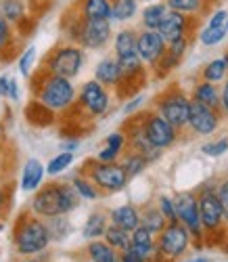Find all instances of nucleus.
<instances>
[{
    "instance_id": "obj_13",
    "label": "nucleus",
    "mask_w": 228,
    "mask_h": 262,
    "mask_svg": "<svg viewBox=\"0 0 228 262\" xmlns=\"http://www.w3.org/2000/svg\"><path fill=\"white\" fill-rule=\"evenodd\" d=\"M222 112L214 107H208L199 101H193L191 103V116H189V130L197 137H210L214 135L216 130L220 128L222 124Z\"/></svg>"
},
{
    "instance_id": "obj_50",
    "label": "nucleus",
    "mask_w": 228,
    "mask_h": 262,
    "mask_svg": "<svg viewBox=\"0 0 228 262\" xmlns=\"http://www.w3.org/2000/svg\"><path fill=\"white\" fill-rule=\"evenodd\" d=\"M5 206H7V195H5V187L0 185V214H3Z\"/></svg>"
},
{
    "instance_id": "obj_42",
    "label": "nucleus",
    "mask_w": 228,
    "mask_h": 262,
    "mask_svg": "<svg viewBox=\"0 0 228 262\" xmlns=\"http://www.w3.org/2000/svg\"><path fill=\"white\" fill-rule=\"evenodd\" d=\"M216 191H218V198L222 202V208H224V214H226V223H228V179H222L216 185Z\"/></svg>"
},
{
    "instance_id": "obj_2",
    "label": "nucleus",
    "mask_w": 228,
    "mask_h": 262,
    "mask_svg": "<svg viewBox=\"0 0 228 262\" xmlns=\"http://www.w3.org/2000/svg\"><path fill=\"white\" fill-rule=\"evenodd\" d=\"M53 242L49 227L44 221H40V216L32 214H21V218L15 225V235H13V244L19 256H36L42 254L49 248V244Z\"/></svg>"
},
{
    "instance_id": "obj_45",
    "label": "nucleus",
    "mask_w": 228,
    "mask_h": 262,
    "mask_svg": "<svg viewBox=\"0 0 228 262\" xmlns=\"http://www.w3.org/2000/svg\"><path fill=\"white\" fill-rule=\"evenodd\" d=\"M222 84H224L222 89H220V91H222V114L228 116V78H226Z\"/></svg>"
},
{
    "instance_id": "obj_10",
    "label": "nucleus",
    "mask_w": 228,
    "mask_h": 262,
    "mask_svg": "<svg viewBox=\"0 0 228 262\" xmlns=\"http://www.w3.org/2000/svg\"><path fill=\"white\" fill-rule=\"evenodd\" d=\"M141 126L145 130L147 139L162 151L172 147L176 143V139H178V133H180L176 126H172L162 114H157V112H147L143 116V120H141Z\"/></svg>"
},
{
    "instance_id": "obj_11",
    "label": "nucleus",
    "mask_w": 228,
    "mask_h": 262,
    "mask_svg": "<svg viewBox=\"0 0 228 262\" xmlns=\"http://www.w3.org/2000/svg\"><path fill=\"white\" fill-rule=\"evenodd\" d=\"M78 103L88 116L101 118L109 112V107H111L109 89L103 86L99 80H88V82L82 84V89L78 93Z\"/></svg>"
},
{
    "instance_id": "obj_56",
    "label": "nucleus",
    "mask_w": 228,
    "mask_h": 262,
    "mask_svg": "<svg viewBox=\"0 0 228 262\" xmlns=\"http://www.w3.org/2000/svg\"><path fill=\"white\" fill-rule=\"evenodd\" d=\"M226 30H228V21H226Z\"/></svg>"
},
{
    "instance_id": "obj_16",
    "label": "nucleus",
    "mask_w": 228,
    "mask_h": 262,
    "mask_svg": "<svg viewBox=\"0 0 228 262\" xmlns=\"http://www.w3.org/2000/svg\"><path fill=\"white\" fill-rule=\"evenodd\" d=\"M130 250H134L139 256H143L147 262H151L155 256H159V250H157V235H155L153 231H149L147 227L141 225L136 231H132Z\"/></svg>"
},
{
    "instance_id": "obj_34",
    "label": "nucleus",
    "mask_w": 228,
    "mask_h": 262,
    "mask_svg": "<svg viewBox=\"0 0 228 262\" xmlns=\"http://www.w3.org/2000/svg\"><path fill=\"white\" fill-rule=\"evenodd\" d=\"M124 170L128 172V177L134 179V177H139V174L145 172V168L149 166V160L141 154H136V151H130V154L124 156V162H122Z\"/></svg>"
},
{
    "instance_id": "obj_6",
    "label": "nucleus",
    "mask_w": 228,
    "mask_h": 262,
    "mask_svg": "<svg viewBox=\"0 0 228 262\" xmlns=\"http://www.w3.org/2000/svg\"><path fill=\"white\" fill-rule=\"evenodd\" d=\"M84 174L93 181L99 191L103 193H118V191H124L130 177L128 172L124 170L122 164L113 162V164H105V162H99V160H93L84 166Z\"/></svg>"
},
{
    "instance_id": "obj_29",
    "label": "nucleus",
    "mask_w": 228,
    "mask_h": 262,
    "mask_svg": "<svg viewBox=\"0 0 228 262\" xmlns=\"http://www.w3.org/2000/svg\"><path fill=\"white\" fill-rule=\"evenodd\" d=\"M141 218H143V227H147L149 231H153L155 235H159L166 227H168V218L162 214V210L155 206H147L141 210Z\"/></svg>"
},
{
    "instance_id": "obj_46",
    "label": "nucleus",
    "mask_w": 228,
    "mask_h": 262,
    "mask_svg": "<svg viewBox=\"0 0 228 262\" xmlns=\"http://www.w3.org/2000/svg\"><path fill=\"white\" fill-rule=\"evenodd\" d=\"M9 97L13 101H19V84H17V80H11L9 82Z\"/></svg>"
},
{
    "instance_id": "obj_20",
    "label": "nucleus",
    "mask_w": 228,
    "mask_h": 262,
    "mask_svg": "<svg viewBox=\"0 0 228 262\" xmlns=\"http://www.w3.org/2000/svg\"><path fill=\"white\" fill-rule=\"evenodd\" d=\"M74 13L84 19H111V0H76Z\"/></svg>"
},
{
    "instance_id": "obj_26",
    "label": "nucleus",
    "mask_w": 228,
    "mask_h": 262,
    "mask_svg": "<svg viewBox=\"0 0 228 262\" xmlns=\"http://www.w3.org/2000/svg\"><path fill=\"white\" fill-rule=\"evenodd\" d=\"M109 225H111V218H109L105 212L97 210V212H93V214L88 216V221H86V225H84L82 235L88 239V242H93V239H99V237L105 235V231H107Z\"/></svg>"
},
{
    "instance_id": "obj_33",
    "label": "nucleus",
    "mask_w": 228,
    "mask_h": 262,
    "mask_svg": "<svg viewBox=\"0 0 228 262\" xmlns=\"http://www.w3.org/2000/svg\"><path fill=\"white\" fill-rule=\"evenodd\" d=\"M72 185L76 187V191H78V195L82 200H99L101 191H99V187L93 181L86 177V174H78V177H74Z\"/></svg>"
},
{
    "instance_id": "obj_1",
    "label": "nucleus",
    "mask_w": 228,
    "mask_h": 262,
    "mask_svg": "<svg viewBox=\"0 0 228 262\" xmlns=\"http://www.w3.org/2000/svg\"><path fill=\"white\" fill-rule=\"evenodd\" d=\"M80 195L72 183H51L36 191L32 200V212L40 218L65 216L80 206Z\"/></svg>"
},
{
    "instance_id": "obj_54",
    "label": "nucleus",
    "mask_w": 228,
    "mask_h": 262,
    "mask_svg": "<svg viewBox=\"0 0 228 262\" xmlns=\"http://www.w3.org/2000/svg\"><path fill=\"white\" fill-rule=\"evenodd\" d=\"M84 262H95V260H90V258H88V260H84Z\"/></svg>"
},
{
    "instance_id": "obj_43",
    "label": "nucleus",
    "mask_w": 228,
    "mask_h": 262,
    "mask_svg": "<svg viewBox=\"0 0 228 262\" xmlns=\"http://www.w3.org/2000/svg\"><path fill=\"white\" fill-rule=\"evenodd\" d=\"M228 21V11L224 9H218L216 13H212V17L208 19V26H214V28H224Z\"/></svg>"
},
{
    "instance_id": "obj_18",
    "label": "nucleus",
    "mask_w": 228,
    "mask_h": 262,
    "mask_svg": "<svg viewBox=\"0 0 228 262\" xmlns=\"http://www.w3.org/2000/svg\"><path fill=\"white\" fill-rule=\"evenodd\" d=\"M126 137H128V147H130V151H136V154L145 156V158L149 160V164L155 162V160H159V156H162V149H157V147L147 139L141 122L134 124V130H132L130 135H126Z\"/></svg>"
},
{
    "instance_id": "obj_58",
    "label": "nucleus",
    "mask_w": 228,
    "mask_h": 262,
    "mask_svg": "<svg viewBox=\"0 0 228 262\" xmlns=\"http://www.w3.org/2000/svg\"><path fill=\"white\" fill-rule=\"evenodd\" d=\"M149 3H155V0H149Z\"/></svg>"
},
{
    "instance_id": "obj_15",
    "label": "nucleus",
    "mask_w": 228,
    "mask_h": 262,
    "mask_svg": "<svg viewBox=\"0 0 228 262\" xmlns=\"http://www.w3.org/2000/svg\"><path fill=\"white\" fill-rule=\"evenodd\" d=\"M197 17H189V15H182L176 11H168V15L164 17L162 26H159V34L166 38L168 45L178 40H191V32H193V24H195Z\"/></svg>"
},
{
    "instance_id": "obj_21",
    "label": "nucleus",
    "mask_w": 228,
    "mask_h": 262,
    "mask_svg": "<svg viewBox=\"0 0 228 262\" xmlns=\"http://www.w3.org/2000/svg\"><path fill=\"white\" fill-rule=\"evenodd\" d=\"M193 101H199L208 107H214L218 112H222V91L214 82H208V80H201L195 84L193 89V95H191Z\"/></svg>"
},
{
    "instance_id": "obj_47",
    "label": "nucleus",
    "mask_w": 228,
    "mask_h": 262,
    "mask_svg": "<svg viewBox=\"0 0 228 262\" xmlns=\"http://www.w3.org/2000/svg\"><path fill=\"white\" fill-rule=\"evenodd\" d=\"M78 145H80L78 139H67V141H63V151H76Z\"/></svg>"
},
{
    "instance_id": "obj_40",
    "label": "nucleus",
    "mask_w": 228,
    "mask_h": 262,
    "mask_svg": "<svg viewBox=\"0 0 228 262\" xmlns=\"http://www.w3.org/2000/svg\"><path fill=\"white\" fill-rule=\"evenodd\" d=\"M157 208L162 210V214L168 218V223H176L178 221L176 204H174V198H170V195H159L157 198Z\"/></svg>"
},
{
    "instance_id": "obj_35",
    "label": "nucleus",
    "mask_w": 228,
    "mask_h": 262,
    "mask_svg": "<svg viewBox=\"0 0 228 262\" xmlns=\"http://www.w3.org/2000/svg\"><path fill=\"white\" fill-rule=\"evenodd\" d=\"M197 36H199V42L203 47H216V45H220V42H224V38L228 36V30H226V26L224 28L205 26Z\"/></svg>"
},
{
    "instance_id": "obj_53",
    "label": "nucleus",
    "mask_w": 228,
    "mask_h": 262,
    "mask_svg": "<svg viewBox=\"0 0 228 262\" xmlns=\"http://www.w3.org/2000/svg\"><path fill=\"white\" fill-rule=\"evenodd\" d=\"M26 3H30V5H32V3H38V0H26Z\"/></svg>"
},
{
    "instance_id": "obj_51",
    "label": "nucleus",
    "mask_w": 228,
    "mask_h": 262,
    "mask_svg": "<svg viewBox=\"0 0 228 262\" xmlns=\"http://www.w3.org/2000/svg\"><path fill=\"white\" fill-rule=\"evenodd\" d=\"M187 262H210V260L203 258V256H199V258H191V260H187Z\"/></svg>"
},
{
    "instance_id": "obj_4",
    "label": "nucleus",
    "mask_w": 228,
    "mask_h": 262,
    "mask_svg": "<svg viewBox=\"0 0 228 262\" xmlns=\"http://www.w3.org/2000/svg\"><path fill=\"white\" fill-rule=\"evenodd\" d=\"M67 38L88 51L105 49L113 40L111 19H84L74 13V17L70 19V28H67Z\"/></svg>"
},
{
    "instance_id": "obj_5",
    "label": "nucleus",
    "mask_w": 228,
    "mask_h": 262,
    "mask_svg": "<svg viewBox=\"0 0 228 262\" xmlns=\"http://www.w3.org/2000/svg\"><path fill=\"white\" fill-rule=\"evenodd\" d=\"M84 61H86L84 49L80 45H76V42H67V45H61L49 53V57L44 59L42 70L53 76L74 80L82 72Z\"/></svg>"
},
{
    "instance_id": "obj_49",
    "label": "nucleus",
    "mask_w": 228,
    "mask_h": 262,
    "mask_svg": "<svg viewBox=\"0 0 228 262\" xmlns=\"http://www.w3.org/2000/svg\"><path fill=\"white\" fill-rule=\"evenodd\" d=\"M141 103H143V97H136V99H134V101H132L130 105H126V114H130V112H134V109H136V107H139Z\"/></svg>"
},
{
    "instance_id": "obj_30",
    "label": "nucleus",
    "mask_w": 228,
    "mask_h": 262,
    "mask_svg": "<svg viewBox=\"0 0 228 262\" xmlns=\"http://www.w3.org/2000/svg\"><path fill=\"white\" fill-rule=\"evenodd\" d=\"M28 3L26 0H3L0 3V15H3L9 24H21L26 21Z\"/></svg>"
},
{
    "instance_id": "obj_38",
    "label": "nucleus",
    "mask_w": 228,
    "mask_h": 262,
    "mask_svg": "<svg viewBox=\"0 0 228 262\" xmlns=\"http://www.w3.org/2000/svg\"><path fill=\"white\" fill-rule=\"evenodd\" d=\"M13 42H15V36H13V28L9 21L0 15V51L3 53H9L13 49Z\"/></svg>"
},
{
    "instance_id": "obj_37",
    "label": "nucleus",
    "mask_w": 228,
    "mask_h": 262,
    "mask_svg": "<svg viewBox=\"0 0 228 262\" xmlns=\"http://www.w3.org/2000/svg\"><path fill=\"white\" fill-rule=\"evenodd\" d=\"M47 227H49L51 239H63L67 233H70V229H72L70 223L65 221V216H53V218H49Z\"/></svg>"
},
{
    "instance_id": "obj_12",
    "label": "nucleus",
    "mask_w": 228,
    "mask_h": 262,
    "mask_svg": "<svg viewBox=\"0 0 228 262\" xmlns=\"http://www.w3.org/2000/svg\"><path fill=\"white\" fill-rule=\"evenodd\" d=\"M176 204V216H178V223H182L189 233L193 235V239L201 242L205 231L201 225V216H199V202H197V193L185 191V193H178L174 198Z\"/></svg>"
},
{
    "instance_id": "obj_7",
    "label": "nucleus",
    "mask_w": 228,
    "mask_h": 262,
    "mask_svg": "<svg viewBox=\"0 0 228 262\" xmlns=\"http://www.w3.org/2000/svg\"><path fill=\"white\" fill-rule=\"evenodd\" d=\"M191 103L193 99L182 93L180 89H168L155 99V112L162 114L172 126L178 130L189 126V116H191Z\"/></svg>"
},
{
    "instance_id": "obj_3",
    "label": "nucleus",
    "mask_w": 228,
    "mask_h": 262,
    "mask_svg": "<svg viewBox=\"0 0 228 262\" xmlns=\"http://www.w3.org/2000/svg\"><path fill=\"white\" fill-rule=\"evenodd\" d=\"M36 99L40 105H44L53 114H61L67 112L78 99L76 86L72 84L70 78H61V76H53L49 72L40 74L38 80V89H34Z\"/></svg>"
},
{
    "instance_id": "obj_8",
    "label": "nucleus",
    "mask_w": 228,
    "mask_h": 262,
    "mask_svg": "<svg viewBox=\"0 0 228 262\" xmlns=\"http://www.w3.org/2000/svg\"><path fill=\"white\" fill-rule=\"evenodd\" d=\"M197 202H199V216H201V225L205 233H218L228 225L222 202L214 185H203L197 191Z\"/></svg>"
},
{
    "instance_id": "obj_32",
    "label": "nucleus",
    "mask_w": 228,
    "mask_h": 262,
    "mask_svg": "<svg viewBox=\"0 0 228 262\" xmlns=\"http://www.w3.org/2000/svg\"><path fill=\"white\" fill-rule=\"evenodd\" d=\"M226 78H228V63H226L224 57L210 61V63L201 70V80H208V82L220 84V82H224Z\"/></svg>"
},
{
    "instance_id": "obj_27",
    "label": "nucleus",
    "mask_w": 228,
    "mask_h": 262,
    "mask_svg": "<svg viewBox=\"0 0 228 262\" xmlns=\"http://www.w3.org/2000/svg\"><path fill=\"white\" fill-rule=\"evenodd\" d=\"M139 13V0H111V21L128 24Z\"/></svg>"
},
{
    "instance_id": "obj_17",
    "label": "nucleus",
    "mask_w": 228,
    "mask_h": 262,
    "mask_svg": "<svg viewBox=\"0 0 228 262\" xmlns=\"http://www.w3.org/2000/svg\"><path fill=\"white\" fill-rule=\"evenodd\" d=\"M122 68H120V61L116 59V55H109L103 57L97 68H95V80H99L103 86L107 89H118L122 84Z\"/></svg>"
},
{
    "instance_id": "obj_44",
    "label": "nucleus",
    "mask_w": 228,
    "mask_h": 262,
    "mask_svg": "<svg viewBox=\"0 0 228 262\" xmlns=\"http://www.w3.org/2000/svg\"><path fill=\"white\" fill-rule=\"evenodd\" d=\"M122 262H147L143 256H139V254H136L134 250H126V252H122Z\"/></svg>"
},
{
    "instance_id": "obj_24",
    "label": "nucleus",
    "mask_w": 228,
    "mask_h": 262,
    "mask_svg": "<svg viewBox=\"0 0 228 262\" xmlns=\"http://www.w3.org/2000/svg\"><path fill=\"white\" fill-rule=\"evenodd\" d=\"M44 172H47V168H44L38 160H28L24 170H21V189L24 191H36L40 185H42V179H44Z\"/></svg>"
},
{
    "instance_id": "obj_31",
    "label": "nucleus",
    "mask_w": 228,
    "mask_h": 262,
    "mask_svg": "<svg viewBox=\"0 0 228 262\" xmlns=\"http://www.w3.org/2000/svg\"><path fill=\"white\" fill-rule=\"evenodd\" d=\"M170 11L189 15V17H199L205 7H208V0H164Z\"/></svg>"
},
{
    "instance_id": "obj_57",
    "label": "nucleus",
    "mask_w": 228,
    "mask_h": 262,
    "mask_svg": "<svg viewBox=\"0 0 228 262\" xmlns=\"http://www.w3.org/2000/svg\"><path fill=\"white\" fill-rule=\"evenodd\" d=\"M0 133H3V126H0Z\"/></svg>"
},
{
    "instance_id": "obj_22",
    "label": "nucleus",
    "mask_w": 228,
    "mask_h": 262,
    "mask_svg": "<svg viewBox=\"0 0 228 262\" xmlns=\"http://www.w3.org/2000/svg\"><path fill=\"white\" fill-rule=\"evenodd\" d=\"M128 147V137L126 133H111L105 141V147L97 154L95 160L99 162H105V164H113V162H118L120 156H122V151Z\"/></svg>"
},
{
    "instance_id": "obj_23",
    "label": "nucleus",
    "mask_w": 228,
    "mask_h": 262,
    "mask_svg": "<svg viewBox=\"0 0 228 262\" xmlns=\"http://www.w3.org/2000/svg\"><path fill=\"white\" fill-rule=\"evenodd\" d=\"M86 254L95 262H122V252L111 248L105 239H93V242H88Z\"/></svg>"
},
{
    "instance_id": "obj_55",
    "label": "nucleus",
    "mask_w": 228,
    "mask_h": 262,
    "mask_svg": "<svg viewBox=\"0 0 228 262\" xmlns=\"http://www.w3.org/2000/svg\"><path fill=\"white\" fill-rule=\"evenodd\" d=\"M0 231H3V221H0Z\"/></svg>"
},
{
    "instance_id": "obj_36",
    "label": "nucleus",
    "mask_w": 228,
    "mask_h": 262,
    "mask_svg": "<svg viewBox=\"0 0 228 262\" xmlns=\"http://www.w3.org/2000/svg\"><path fill=\"white\" fill-rule=\"evenodd\" d=\"M72 162H74V151H61V154H57V156L49 162L47 172L51 174V177H57V174H61L63 170L70 168Z\"/></svg>"
},
{
    "instance_id": "obj_19",
    "label": "nucleus",
    "mask_w": 228,
    "mask_h": 262,
    "mask_svg": "<svg viewBox=\"0 0 228 262\" xmlns=\"http://www.w3.org/2000/svg\"><path fill=\"white\" fill-rule=\"evenodd\" d=\"M109 218L113 225H118L126 231H136L141 225H143V218H141V210L132 206V204H124V206H118L109 212Z\"/></svg>"
},
{
    "instance_id": "obj_41",
    "label": "nucleus",
    "mask_w": 228,
    "mask_h": 262,
    "mask_svg": "<svg viewBox=\"0 0 228 262\" xmlns=\"http://www.w3.org/2000/svg\"><path fill=\"white\" fill-rule=\"evenodd\" d=\"M36 59V47H28L19 57V70L24 76H30V70H32V63Z\"/></svg>"
},
{
    "instance_id": "obj_39",
    "label": "nucleus",
    "mask_w": 228,
    "mask_h": 262,
    "mask_svg": "<svg viewBox=\"0 0 228 262\" xmlns=\"http://www.w3.org/2000/svg\"><path fill=\"white\" fill-rule=\"evenodd\" d=\"M228 151V139H218V141H210L201 147V154H205L208 158H220Z\"/></svg>"
},
{
    "instance_id": "obj_28",
    "label": "nucleus",
    "mask_w": 228,
    "mask_h": 262,
    "mask_svg": "<svg viewBox=\"0 0 228 262\" xmlns=\"http://www.w3.org/2000/svg\"><path fill=\"white\" fill-rule=\"evenodd\" d=\"M103 239H105V242H107L111 248H116L118 252H126V250L130 248V242H132V233L111 223V225L107 227Z\"/></svg>"
},
{
    "instance_id": "obj_14",
    "label": "nucleus",
    "mask_w": 228,
    "mask_h": 262,
    "mask_svg": "<svg viewBox=\"0 0 228 262\" xmlns=\"http://www.w3.org/2000/svg\"><path fill=\"white\" fill-rule=\"evenodd\" d=\"M168 53V42L159 30H141L139 32V55L145 65H155Z\"/></svg>"
},
{
    "instance_id": "obj_48",
    "label": "nucleus",
    "mask_w": 228,
    "mask_h": 262,
    "mask_svg": "<svg viewBox=\"0 0 228 262\" xmlns=\"http://www.w3.org/2000/svg\"><path fill=\"white\" fill-rule=\"evenodd\" d=\"M9 78H0V97H9Z\"/></svg>"
},
{
    "instance_id": "obj_52",
    "label": "nucleus",
    "mask_w": 228,
    "mask_h": 262,
    "mask_svg": "<svg viewBox=\"0 0 228 262\" xmlns=\"http://www.w3.org/2000/svg\"><path fill=\"white\" fill-rule=\"evenodd\" d=\"M21 262H40V260H38V258H32V256H30V258H26V260H21Z\"/></svg>"
},
{
    "instance_id": "obj_25",
    "label": "nucleus",
    "mask_w": 228,
    "mask_h": 262,
    "mask_svg": "<svg viewBox=\"0 0 228 262\" xmlns=\"http://www.w3.org/2000/svg\"><path fill=\"white\" fill-rule=\"evenodd\" d=\"M168 5L166 3H151L141 11V30H159L164 17L168 15Z\"/></svg>"
},
{
    "instance_id": "obj_9",
    "label": "nucleus",
    "mask_w": 228,
    "mask_h": 262,
    "mask_svg": "<svg viewBox=\"0 0 228 262\" xmlns=\"http://www.w3.org/2000/svg\"><path fill=\"white\" fill-rule=\"evenodd\" d=\"M193 235L189 233V229L182 223H168V227L157 235V250L159 256H164L168 260H176L182 254H187V250L191 248Z\"/></svg>"
}]
</instances>
